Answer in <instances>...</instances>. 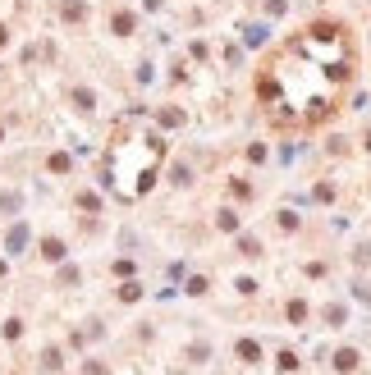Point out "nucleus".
<instances>
[{
    "instance_id": "nucleus-1",
    "label": "nucleus",
    "mask_w": 371,
    "mask_h": 375,
    "mask_svg": "<svg viewBox=\"0 0 371 375\" xmlns=\"http://www.w3.org/2000/svg\"><path fill=\"white\" fill-rule=\"evenodd\" d=\"M357 73V41L344 24H308L266 60L261 106L275 124L308 128L340 110Z\"/></svg>"
}]
</instances>
